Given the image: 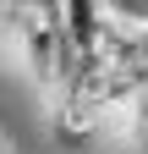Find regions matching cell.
Segmentation results:
<instances>
[{"label": "cell", "mask_w": 148, "mask_h": 154, "mask_svg": "<svg viewBox=\"0 0 148 154\" xmlns=\"http://www.w3.org/2000/svg\"><path fill=\"white\" fill-rule=\"evenodd\" d=\"M49 121H55V138L61 143H93L104 132V116L88 105V99H49Z\"/></svg>", "instance_id": "6da1fadb"}]
</instances>
